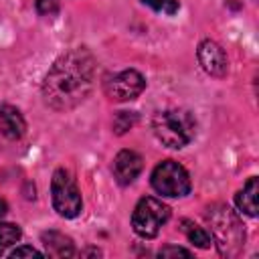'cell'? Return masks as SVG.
Masks as SVG:
<instances>
[{
	"mask_svg": "<svg viewBox=\"0 0 259 259\" xmlns=\"http://www.w3.org/2000/svg\"><path fill=\"white\" fill-rule=\"evenodd\" d=\"M40 241L47 249V255L51 257H73L75 255L73 241L59 231H45L40 235Z\"/></svg>",
	"mask_w": 259,
	"mask_h": 259,
	"instance_id": "8fae6325",
	"label": "cell"
},
{
	"mask_svg": "<svg viewBox=\"0 0 259 259\" xmlns=\"http://www.w3.org/2000/svg\"><path fill=\"white\" fill-rule=\"evenodd\" d=\"M20 227L18 225H14V223H0V255L8 249V247H12L14 243H18V239H20Z\"/></svg>",
	"mask_w": 259,
	"mask_h": 259,
	"instance_id": "5bb4252c",
	"label": "cell"
},
{
	"mask_svg": "<svg viewBox=\"0 0 259 259\" xmlns=\"http://www.w3.org/2000/svg\"><path fill=\"white\" fill-rule=\"evenodd\" d=\"M136 123V113H130V111H117L115 117H113V130L115 134H125L127 130H132Z\"/></svg>",
	"mask_w": 259,
	"mask_h": 259,
	"instance_id": "9a60e30c",
	"label": "cell"
},
{
	"mask_svg": "<svg viewBox=\"0 0 259 259\" xmlns=\"http://www.w3.org/2000/svg\"><path fill=\"white\" fill-rule=\"evenodd\" d=\"M208 219L212 223V233H214V241L219 245L221 255H227V257L237 255L245 241V231L237 214L231 208L221 206L219 210L208 212Z\"/></svg>",
	"mask_w": 259,
	"mask_h": 259,
	"instance_id": "3957f363",
	"label": "cell"
},
{
	"mask_svg": "<svg viewBox=\"0 0 259 259\" xmlns=\"http://www.w3.org/2000/svg\"><path fill=\"white\" fill-rule=\"evenodd\" d=\"M6 210H8V206H6V202H4L2 198H0V219H2L4 214H6Z\"/></svg>",
	"mask_w": 259,
	"mask_h": 259,
	"instance_id": "ffe728a7",
	"label": "cell"
},
{
	"mask_svg": "<svg viewBox=\"0 0 259 259\" xmlns=\"http://www.w3.org/2000/svg\"><path fill=\"white\" fill-rule=\"evenodd\" d=\"M182 231H184V235L188 237V241H190L192 245L200 247V249H208L210 243H212V235H210L204 227H200V225H196V223H192V221H188V219L182 221Z\"/></svg>",
	"mask_w": 259,
	"mask_h": 259,
	"instance_id": "4fadbf2b",
	"label": "cell"
},
{
	"mask_svg": "<svg viewBox=\"0 0 259 259\" xmlns=\"http://www.w3.org/2000/svg\"><path fill=\"white\" fill-rule=\"evenodd\" d=\"M170 219V206L154 196H142L132 212V227L136 235L154 239Z\"/></svg>",
	"mask_w": 259,
	"mask_h": 259,
	"instance_id": "277c9868",
	"label": "cell"
},
{
	"mask_svg": "<svg viewBox=\"0 0 259 259\" xmlns=\"http://www.w3.org/2000/svg\"><path fill=\"white\" fill-rule=\"evenodd\" d=\"M196 57H198V63L200 67L212 75V77H225L227 71H229V61H227V55L223 51V47L210 38H204L200 45H198V51H196Z\"/></svg>",
	"mask_w": 259,
	"mask_h": 259,
	"instance_id": "ba28073f",
	"label": "cell"
},
{
	"mask_svg": "<svg viewBox=\"0 0 259 259\" xmlns=\"http://www.w3.org/2000/svg\"><path fill=\"white\" fill-rule=\"evenodd\" d=\"M45 253L34 249V247H28V245H22V247H16L10 251V257H42Z\"/></svg>",
	"mask_w": 259,
	"mask_h": 259,
	"instance_id": "d6986e66",
	"label": "cell"
},
{
	"mask_svg": "<svg viewBox=\"0 0 259 259\" xmlns=\"http://www.w3.org/2000/svg\"><path fill=\"white\" fill-rule=\"evenodd\" d=\"M158 255H160V257H192V253H190L188 249H184V247H174V245H168V247L160 249Z\"/></svg>",
	"mask_w": 259,
	"mask_h": 259,
	"instance_id": "ac0fdd59",
	"label": "cell"
},
{
	"mask_svg": "<svg viewBox=\"0 0 259 259\" xmlns=\"http://www.w3.org/2000/svg\"><path fill=\"white\" fill-rule=\"evenodd\" d=\"M51 200L55 210L65 217V219H75L81 208H83V200H81V192L75 184V178L71 176L69 170L65 168H57L53 172V180H51Z\"/></svg>",
	"mask_w": 259,
	"mask_h": 259,
	"instance_id": "8992f818",
	"label": "cell"
},
{
	"mask_svg": "<svg viewBox=\"0 0 259 259\" xmlns=\"http://www.w3.org/2000/svg\"><path fill=\"white\" fill-rule=\"evenodd\" d=\"M0 132L8 140H20L26 132V121L14 105H0Z\"/></svg>",
	"mask_w": 259,
	"mask_h": 259,
	"instance_id": "30bf717a",
	"label": "cell"
},
{
	"mask_svg": "<svg viewBox=\"0 0 259 259\" xmlns=\"http://www.w3.org/2000/svg\"><path fill=\"white\" fill-rule=\"evenodd\" d=\"M146 89V79L136 69L115 73L105 81V93L113 101H132Z\"/></svg>",
	"mask_w": 259,
	"mask_h": 259,
	"instance_id": "52a82bcc",
	"label": "cell"
},
{
	"mask_svg": "<svg viewBox=\"0 0 259 259\" xmlns=\"http://www.w3.org/2000/svg\"><path fill=\"white\" fill-rule=\"evenodd\" d=\"M144 168V160L134 150H121L113 158V176L119 184H132Z\"/></svg>",
	"mask_w": 259,
	"mask_h": 259,
	"instance_id": "9c48e42d",
	"label": "cell"
},
{
	"mask_svg": "<svg viewBox=\"0 0 259 259\" xmlns=\"http://www.w3.org/2000/svg\"><path fill=\"white\" fill-rule=\"evenodd\" d=\"M34 6L40 16H55L61 8V0H34Z\"/></svg>",
	"mask_w": 259,
	"mask_h": 259,
	"instance_id": "e0dca14e",
	"label": "cell"
},
{
	"mask_svg": "<svg viewBox=\"0 0 259 259\" xmlns=\"http://www.w3.org/2000/svg\"><path fill=\"white\" fill-rule=\"evenodd\" d=\"M257 192H259V184L257 178L251 176L245 186L235 194V204L241 212L249 214V217H257Z\"/></svg>",
	"mask_w": 259,
	"mask_h": 259,
	"instance_id": "7c38bea8",
	"label": "cell"
},
{
	"mask_svg": "<svg viewBox=\"0 0 259 259\" xmlns=\"http://www.w3.org/2000/svg\"><path fill=\"white\" fill-rule=\"evenodd\" d=\"M93 77V55L87 49H71L63 53L45 75L42 97L57 111L73 109L89 95Z\"/></svg>",
	"mask_w": 259,
	"mask_h": 259,
	"instance_id": "6da1fadb",
	"label": "cell"
},
{
	"mask_svg": "<svg viewBox=\"0 0 259 259\" xmlns=\"http://www.w3.org/2000/svg\"><path fill=\"white\" fill-rule=\"evenodd\" d=\"M152 188L168 198H178V196H186L190 192V176L186 172V168L174 160H164L160 162L150 176Z\"/></svg>",
	"mask_w": 259,
	"mask_h": 259,
	"instance_id": "5b68a950",
	"label": "cell"
},
{
	"mask_svg": "<svg viewBox=\"0 0 259 259\" xmlns=\"http://www.w3.org/2000/svg\"><path fill=\"white\" fill-rule=\"evenodd\" d=\"M152 130L166 148H184L196 134L194 117L184 109H164L152 117Z\"/></svg>",
	"mask_w": 259,
	"mask_h": 259,
	"instance_id": "7a4b0ae2",
	"label": "cell"
},
{
	"mask_svg": "<svg viewBox=\"0 0 259 259\" xmlns=\"http://www.w3.org/2000/svg\"><path fill=\"white\" fill-rule=\"evenodd\" d=\"M146 6H150L152 10H156V12H164V14H174V12H178V8H180V4H178V0H142Z\"/></svg>",
	"mask_w": 259,
	"mask_h": 259,
	"instance_id": "2e32d148",
	"label": "cell"
}]
</instances>
